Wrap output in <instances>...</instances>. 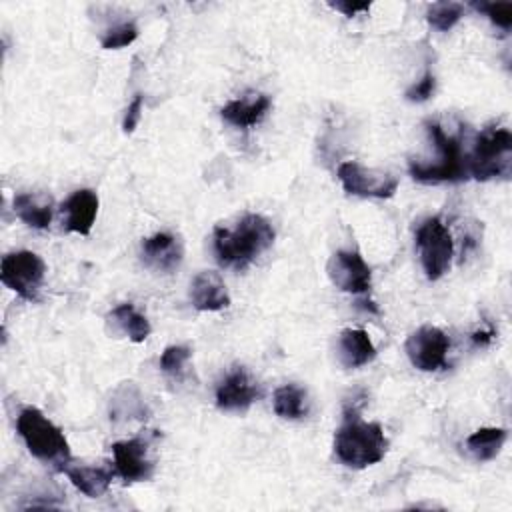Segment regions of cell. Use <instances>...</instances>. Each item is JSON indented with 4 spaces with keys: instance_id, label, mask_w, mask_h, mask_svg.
<instances>
[{
    "instance_id": "obj_30",
    "label": "cell",
    "mask_w": 512,
    "mask_h": 512,
    "mask_svg": "<svg viewBox=\"0 0 512 512\" xmlns=\"http://www.w3.org/2000/svg\"><path fill=\"white\" fill-rule=\"evenodd\" d=\"M492 338H494V330H476L472 334V342L476 346H486V344L492 342Z\"/></svg>"
},
{
    "instance_id": "obj_1",
    "label": "cell",
    "mask_w": 512,
    "mask_h": 512,
    "mask_svg": "<svg viewBox=\"0 0 512 512\" xmlns=\"http://www.w3.org/2000/svg\"><path fill=\"white\" fill-rule=\"evenodd\" d=\"M276 234L272 224L260 214H246L234 228H214L212 246L220 266L246 268L254 258L268 250Z\"/></svg>"
},
{
    "instance_id": "obj_5",
    "label": "cell",
    "mask_w": 512,
    "mask_h": 512,
    "mask_svg": "<svg viewBox=\"0 0 512 512\" xmlns=\"http://www.w3.org/2000/svg\"><path fill=\"white\" fill-rule=\"evenodd\" d=\"M512 162V134L506 128H486L468 156V174L476 180L506 176Z\"/></svg>"
},
{
    "instance_id": "obj_12",
    "label": "cell",
    "mask_w": 512,
    "mask_h": 512,
    "mask_svg": "<svg viewBox=\"0 0 512 512\" xmlns=\"http://www.w3.org/2000/svg\"><path fill=\"white\" fill-rule=\"evenodd\" d=\"M258 396L260 390L246 370L234 368L216 388V406L220 410H246Z\"/></svg>"
},
{
    "instance_id": "obj_20",
    "label": "cell",
    "mask_w": 512,
    "mask_h": 512,
    "mask_svg": "<svg viewBox=\"0 0 512 512\" xmlns=\"http://www.w3.org/2000/svg\"><path fill=\"white\" fill-rule=\"evenodd\" d=\"M106 320H108V324L114 326L116 332L128 336L132 342H144L152 332L148 318L144 314H140L134 308V304H130V302L116 306L106 316Z\"/></svg>"
},
{
    "instance_id": "obj_16",
    "label": "cell",
    "mask_w": 512,
    "mask_h": 512,
    "mask_svg": "<svg viewBox=\"0 0 512 512\" xmlns=\"http://www.w3.org/2000/svg\"><path fill=\"white\" fill-rule=\"evenodd\" d=\"M338 360L344 368H360L376 356V348L370 336L360 328H346L338 336L336 344Z\"/></svg>"
},
{
    "instance_id": "obj_11",
    "label": "cell",
    "mask_w": 512,
    "mask_h": 512,
    "mask_svg": "<svg viewBox=\"0 0 512 512\" xmlns=\"http://www.w3.org/2000/svg\"><path fill=\"white\" fill-rule=\"evenodd\" d=\"M114 468L124 482H140L152 476L154 464L148 458V444L142 438L120 440L112 444Z\"/></svg>"
},
{
    "instance_id": "obj_10",
    "label": "cell",
    "mask_w": 512,
    "mask_h": 512,
    "mask_svg": "<svg viewBox=\"0 0 512 512\" xmlns=\"http://www.w3.org/2000/svg\"><path fill=\"white\" fill-rule=\"evenodd\" d=\"M326 272L330 282L342 292L362 294L372 286L370 266L358 252L352 250L334 252L326 264Z\"/></svg>"
},
{
    "instance_id": "obj_24",
    "label": "cell",
    "mask_w": 512,
    "mask_h": 512,
    "mask_svg": "<svg viewBox=\"0 0 512 512\" xmlns=\"http://www.w3.org/2000/svg\"><path fill=\"white\" fill-rule=\"evenodd\" d=\"M138 38V28L134 22H122L108 28L100 40L104 50H118L132 44Z\"/></svg>"
},
{
    "instance_id": "obj_13",
    "label": "cell",
    "mask_w": 512,
    "mask_h": 512,
    "mask_svg": "<svg viewBox=\"0 0 512 512\" xmlns=\"http://www.w3.org/2000/svg\"><path fill=\"white\" fill-rule=\"evenodd\" d=\"M190 300L200 312H216L230 306V294L218 272L204 270L190 284Z\"/></svg>"
},
{
    "instance_id": "obj_6",
    "label": "cell",
    "mask_w": 512,
    "mask_h": 512,
    "mask_svg": "<svg viewBox=\"0 0 512 512\" xmlns=\"http://www.w3.org/2000/svg\"><path fill=\"white\" fill-rule=\"evenodd\" d=\"M416 246L428 280H438L452 262L454 242L438 216L426 218L416 230Z\"/></svg>"
},
{
    "instance_id": "obj_18",
    "label": "cell",
    "mask_w": 512,
    "mask_h": 512,
    "mask_svg": "<svg viewBox=\"0 0 512 512\" xmlns=\"http://www.w3.org/2000/svg\"><path fill=\"white\" fill-rule=\"evenodd\" d=\"M62 472L68 476V480L86 496L98 498L106 494L112 482V472L104 466H88V464H74L70 462L62 468Z\"/></svg>"
},
{
    "instance_id": "obj_29",
    "label": "cell",
    "mask_w": 512,
    "mask_h": 512,
    "mask_svg": "<svg viewBox=\"0 0 512 512\" xmlns=\"http://www.w3.org/2000/svg\"><path fill=\"white\" fill-rule=\"evenodd\" d=\"M330 6L338 12H342L344 16H354L358 12L370 10V2H330Z\"/></svg>"
},
{
    "instance_id": "obj_7",
    "label": "cell",
    "mask_w": 512,
    "mask_h": 512,
    "mask_svg": "<svg viewBox=\"0 0 512 512\" xmlns=\"http://www.w3.org/2000/svg\"><path fill=\"white\" fill-rule=\"evenodd\" d=\"M44 274H46L44 260L30 250L10 252L2 258V264H0V280L4 282V286L30 302L38 300Z\"/></svg>"
},
{
    "instance_id": "obj_21",
    "label": "cell",
    "mask_w": 512,
    "mask_h": 512,
    "mask_svg": "<svg viewBox=\"0 0 512 512\" xmlns=\"http://www.w3.org/2000/svg\"><path fill=\"white\" fill-rule=\"evenodd\" d=\"M506 436H508V432L504 428H496V426L478 428L476 432H472L466 438V448L480 462L492 460L502 450V446L506 442Z\"/></svg>"
},
{
    "instance_id": "obj_9",
    "label": "cell",
    "mask_w": 512,
    "mask_h": 512,
    "mask_svg": "<svg viewBox=\"0 0 512 512\" xmlns=\"http://www.w3.org/2000/svg\"><path fill=\"white\" fill-rule=\"evenodd\" d=\"M404 348L414 368L434 372L446 364L450 338L436 326H420L408 336Z\"/></svg>"
},
{
    "instance_id": "obj_14",
    "label": "cell",
    "mask_w": 512,
    "mask_h": 512,
    "mask_svg": "<svg viewBox=\"0 0 512 512\" xmlns=\"http://www.w3.org/2000/svg\"><path fill=\"white\" fill-rule=\"evenodd\" d=\"M64 224L68 232L76 234H90L96 214H98V196L90 188L76 190L64 204H62Z\"/></svg>"
},
{
    "instance_id": "obj_22",
    "label": "cell",
    "mask_w": 512,
    "mask_h": 512,
    "mask_svg": "<svg viewBox=\"0 0 512 512\" xmlns=\"http://www.w3.org/2000/svg\"><path fill=\"white\" fill-rule=\"evenodd\" d=\"M274 412L286 420H300L308 412L306 390L296 384H284L274 392Z\"/></svg>"
},
{
    "instance_id": "obj_17",
    "label": "cell",
    "mask_w": 512,
    "mask_h": 512,
    "mask_svg": "<svg viewBox=\"0 0 512 512\" xmlns=\"http://www.w3.org/2000/svg\"><path fill=\"white\" fill-rule=\"evenodd\" d=\"M270 108V98L264 94H246L242 98H236L232 102H228L226 106H222L220 116L236 126V128H248L258 124L264 114Z\"/></svg>"
},
{
    "instance_id": "obj_26",
    "label": "cell",
    "mask_w": 512,
    "mask_h": 512,
    "mask_svg": "<svg viewBox=\"0 0 512 512\" xmlns=\"http://www.w3.org/2000/svg\"><path fill=\"white\" fill-rule=\"evenodd\" d=\"M190 356H192V352L188 346H168L160 356V370L176 376L182 372V368Z\"/></svg>"
},
{
    "instance_id": "obj_3",
    "label": "cell",
    "mask_w": 512,
    "mask_h": 512,
    "mask_svg": "<svg viewBox=\"0 0 512 512\" xmlns=\"http://www.w3.org/2000/svg\"><path fill=\"white\" fill-rule=\"evenodd\" d=\"M16 430L34 458L60 468L70 462V446L62 430L42 410L34 406L22 408L16 418Z\"/></svg>"
},
{
    "instance_id": "obj_4",
    "label": "cell",
    "mask_w": 512,
    "mask_h": 512,
    "mask_svg": "<svg viewBox=\"0 0 512 512\" xmlns=\"http://www.w3.org/2000/svg\"><path fill=\"white\" fill-rule=\"evenodd\" d=\"M426 130L440 152V160L436 164L410 162V174L420 182H458L468 178V158L462 154L460 140L448 136L436 122L428 124Z\"/></svg>"
},
{
    "instance_id": "obj_2",
    "label": "cell",
    "mask_w": 512,
    "mask_h": 512,
    "mask_svg": "<svg viewBox=\"0 0 512 512\" xmlns=\"http://www.w3.org/2000/svg\"><path fill=\"white\" fill-rule=\"evenodd\" d=\"M388 440L378 422H364L356 410L346 412L342 426L334 434V452L350 468H368L384 458Z\"/></svg>"
},
{
    "instance_id": "obj_25",
    "label": "cell",
    "mask_w": 512,
    "mask_h": 512,
    "mask_svg": "<svg viewBox=\"0 0 512 512\" xmlns=\"http://www.w3.org/2000/svg\"><path fill=\"white\" fill-rule=\"evenodd\" d=\"M472 6L478 12L486 14L490 18V22H494L496 26L510 30V26H512V4L510 2H474Z\"/></svg>"
},
{
    "instance_id": "obj_15",
    "label": "cell",
    "mask_w": 512,
    "mask_h": 512,
    "mask_svg": "<svg viewBox=\"0 0 512 512\" xmlns=\"http://www.w3.org/2000/svg\"><path fill=\"white\" fill-rule=\"evenodd\" d=\"M142 260L154 270L172 272L182 260V244L176 236L168 232H158L142 240Z\"/></svg>"
},
{
    "instance_id": "obj_23",
    "label": "cell",
    "mask_w": 512,
    "mask_h": 512,
    "mask_svg": "<svg viewBox=\"0 0 512 512\" xmlns=\"http://www.w3.org/2000/svg\"><path fill=\"white\" fill-rule=\"evenodd\" d=\"M462 12L464 8L458 2H434L426 12V20L430 22L432 28L448 32L462 18Z\"/></svg>"
},
{
    "instance_id": "obj_19",
    "label": "cell",
    "mask_w": 512,
    "mask_h": 512,
    "mask_svg": "<svg viewBox=\"0 0 512 512\" xmlns=\"http://www.w3.org/2000/svg\"><path fill=\"white\" fill-rule=\"evenodd\" d=\"M14 212L28 226L44 230L52 222V198L34 192H22L14 196Z\"/></svg>"
},
{
    "instance_id": "obj_8",
    "label": "cell",
    "mask_w": 512,
    "mask_h": 512,
    "mask_svg": "<svg viewBox=\"0 0 512 512\" xmlns=\"http://www.w3.org/2000/svg\"><path fill=\"white\" fill-rule=\"evenodd\" d=\"M338 180L352 196L364 198H390L398 188V180L376 168H364L358 162H342L338 166Z\"/></svg>"
},
{
    "instance_id": "obj_28",
    "label": "cell",
    "mask_w": 512,
    "mask_h": 512,
    "mask_svg": "<svg viewBox=\"0 0 512 512\" xmlns=\"http://www.w3.org/2000/svg\"><path fill=\"white\" fill-rule=\"evenodd\" d=\"M140 116H142V96H140V94H136V96H134V100L128 104V108H126V116H124V122H122V128H124V132H126V134L134 132V128L138 126Z\"/></svg>"
},
{
    "instance_id": "obj_27",
    "label": "cell",
    "mask_w": 512,
    "mask_h": 512,
    "mask_svg": "<svg viewBox=\"0 0 512 512\" xmlns=\"http://www.w3.org/2000/svg\"><path fill=\"white\" fill-rule=\"evenodd\" d=\"M434 86H436V80H434L432 72H426L422 76V80H418L414 86H410L406 90V98L410 102H424L434 94Z\"/></svg>"
}]
</instances>
